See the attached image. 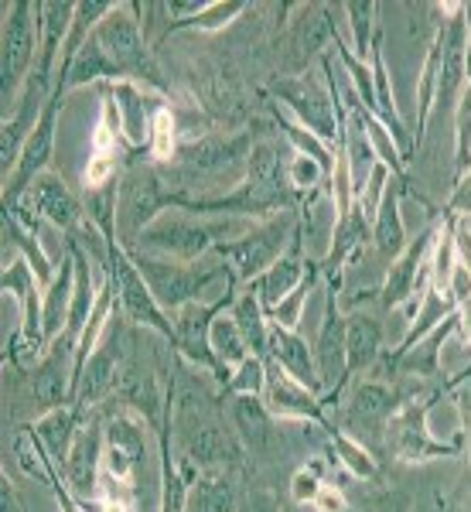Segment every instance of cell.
I'll return each mask as SVG.
<instances>
[{"mask_svg":"<svg viewBox=\"0 0 471 512\" xmlns=\"http://www.w3.org/2000/svg\"><path fill=\"white\" fill-rule=\"evenodd\" d=\"M345 355H349V376L369 373L376 359L383 355V328L373 315L355 311L349 315V332H345Z\"/></svg>","mask_w":471,"mask_h":512,"instance_id":"484cf974","label":"cell"},{"mask_svg":"<svg viewBox=\"0 0 471 512\" xmlns=\"http://www.w3.org/2000/svg\"><path fill=\"white\" fill-rule=\"evenodd\" d=\"M14 209L21 212H35V216L48 219L52 226L65 229V233H72V229L82 222V205L79 198L72 195V188L65 185V181L59 175H52V171H45L35 185L28 188V195L21 198ZM11 212V209H7Z\"/></svg>","mask_w":471,"mask_h":512,"instance_id":"2e32d148","label":"cell"},{"mask_svg":"<svg viewBox=\"0 0 471 512\" xmlns=\"http://www.w3.org/2000/svg\"><path fill=\"white\" fill-rule=\"evenodd\" d=\"M284 175H287V185H291L294 195H311L314 188L321 185V178H328L325 168H321L311 154H301V151H294V158L287 161Z\"/></svg>","mask_w":471,"mask_h":512,"instance_id":"1f68e13d","label":"cell"},{"mask_svg":"<svg viewBox=\"0 0 471 512\" xmlns=\"http://www.w3.org/2000/svg\"><path fill=\"white\" fill-rule=\"evenodd\" d=\"M304 267H311V263H304V229L294 236V243H291V250H287L280 260L274 263V267L267 270V274H260L250 284V291L260 297V304H263V311H274L280 308V304L291 297L297 287L304 284Z\"/></svg>","mask_w":471,"mask_h":512,"instance_id":"d6986e66","label":"cell"},{"mask_svg":"<svg viewBox=\"0 0 471 512\" xmlns=\"http://www.w3.org/2000/svg\"><path fill=\"white\" fill-rule=\"evenodd\" d=\"M400 178H390L386 185V195L379 202V212L373 219V243L379 256H390L396 260L403 250H407V229H403V216H400Z\"/></svg>","mask_w":471,"mask_h":512,"instance_id":"d4e9b609","label":"cell"},{"mask_svg":"<svg viewBox=\"0 0 471 512\" xmlns=\"http://www.w3.org/2000/svg\"><path fill=\"white\" fill-rule=\"evenodd\" d=\"M267 366V390H263V403L270 407L274 417H294L318 424L321 431H332V420L325 417V403L318 393H311L304 383H297L294 376H287L274 359L263 362Z\"/></svg>","mask_w":471,"mask_h":512,"instance_id":"5bb4252c","label":"cell"},{"mask_svg":"<svg viewBox=\"0 0 471 512\" xmlns=\"http://www.w3.org/2000/svg\"><path fill=\"white\" fill-rule=\"evenodd\" d=\"M328 441L335 444L338 458H342L345 465H349V472H352V475H359V478H376V461H373V454L362 448V441H355V437L342 434L338 427H332V431H328Z\"/></svg>","mask_w":471,"mask_h":512,"instance_id":"4dcf8cb0","label":"cell"},{"mask_svg":"<svg viewBox=\"0 0 471 512\" xmlns=\"http://www.w3.org/2000/svg\"><path fill=\"white\" fill-rule=\"evenodd\" d=\"M103 250H106V277H110L113 291H117V304H120V315L137 328H151V332L164 335L168 342H175V321L161 311V304L154 301L151 287L147 280L140 277L134 256H130L127 246L120 243L117 233L103 236Z\"/></svg>","mask_w":471,"mask_h":512,"instance_id":"5b68a950","label":"cell"},{"mask_svg":"<svg viewBox=\"0 0 471 512\" xmlns=\"http://www.w3.org/2000/svg\"><path fill=\"white\" fill-rule=\"evenodd\" d=\"M52 489H55V495H59V506H62V512H86V509L79 506L76 495H72L69 489H65V478H62V482H55Z\"/></svg>","mask_w":471,"mask_h":512,"instance_id":"f35d334b","label":"cell"},{"mask_svg":"<svg viewBox=\"0 0 471 512\" xmlns=\"http://www.w3.org/2000/svg\"><path fill=\"white\" fill-rule=\"evenodd\" d=\"M400 403L403 396L393 386L379 383V379H359L349 393V407H345V420L359 434L355 441H362V431H379V427L390 424L400 414Z\"/></svg>","mask_w":471,"mask_h":512,"instance_id":"e0dca14e","label":"cell"},{"mask_svg":"<svg viewBox=\"0 0 471 512\" xmlns=\"http://www.w3.org/2000/svg\"><path fill=\"white\" fill-rule=\"evenodd\" d=\"M103 451H106V434L99 420H86L76 434V444L69 451V461L62 468L65 489L76 499H93L99 495V478H103Z\"/></svg>","mask_w":471,"mask_h":512,"instance_id":"9a60e30c","label":"cell"},{"mask_svg":"<svg viewBox=\"0 0 471 512\" xmlns=\"http://www.w3.org/2000/svg\"><path fill=\"white\" fill-rule=\"evenodd\" d=\"M458 226H465V229H468V233H471V216H468L465 222H458Z\"/></svg>","mask_w":471,"mask_h":512,"instance_id":"ab89813d","label":"cell"},{"mask_svg":"<svg viewBox=\"0 0 471 512\" xmlns=\"http://www.w3.org/2000/svg\"><path fill=\"white\" fill-rule=\"evenodd\" d=\"M229 417H233L236 437L243 441V448L253 454V458L267 461L277 448V431H274V414L263 403V396H250L239 393L233 396V407H229Z\"/></svg>","mask_w":471,"mask_h":512,"instance_id":"ac0fdd59","label":"cell"},{"mask_svg":"<svg viewBox=\"0 0 471 512\" xmlns=\"http://www.w3.org/2000/svg\"><path fill=\"white\" fill-rule=\"evenodd\" d=\"M335 24L328 21L325 4L304 7L301 21L294 24V69H304L314 55H321L325 48L335 45Z\"/></svg>","mask_w":471,"mask_h":512,"instance_id":"cb8c5ba5","label":"cell"},{"mask_svg":"<svg viewBox=\"0 0 471 512\" xmlns=\"http://www.w3.org/2000/svg\"><path fill=\"white\" fill-rule=\"evenodd\" d=\"M82 420H86V414L69 403V407L48 410V414H41L35 424H31V431H35L41 448H45L48 461L59 468V475H62L65 461H69V451H72V444H76V434H79Z\"/></svg>","mask_w":471,"mask_h":512,"instance_id":"44dd1931","label":"cell"},{"mask_svg":"<svg viewBox=\"0 0 471 512\" xmlns=\"http://www.w3.org/2000/svg\"><path fill=\"white\" fill-rule=\"evenodd\" d=\"M287 376H294L297 383H304L311 393L321 396V379L318 366H314V345H308V338H301L291 328H280L270 321V355Z\"/></svg>","mask_w":471,"mask_h":512,"instance_id":"ffe728a7","label":"cell"},{"mask_svg":"<svg viewBox=\"0 0 471 512\" xmlns=\"http://www.w3.org/2000/svg\"><path fill=\"white\" fill-rule=\"evenodd\" d=\"M185 512H236V489L222 472H202L188 489Z\"/></svg>","mask_w":471,"mask_h":512,"instance_id":"f1b7e54d","label":"cell"},{"mask_svg":"<svg viewBox=\"0 0 471 512\" xmlns=\"http://www.w3.org/2000/svg\"><path fill=\"white\" fill-rule=\"evenodd\" d=\"M454 137H458V151H454V168L458 178L471 168V79L461 89L458 106H454Z\"/></svg>","mask_w":471,"mask_h":512,"instance_id":"f546056e","label":"cell"},{"mask_svg":"<svg viewBox=\"0 0 471 512\" xmlns=\"http://www.w3.org/2000/svg\"><path fill=\"white\" fill-rule=\"evenodd\" d=\"M209 349H212V355H216V362H219V383L222 386H229V379H233L236 369L250 359V345H246L243 332L236 328L233 315H226V311L216 315V321H212Z\"/></svg>","mask_w":471,"mask_h":512,"instance_id":"4316f807","label":"cell"},{"mask_svg":"<svg viewBox=\"0 0 471 512\" xmlns=\"http://www.w3.org/2000/svg\"><path fill=\"white\" fill-rule=\"evenodd\" d=\"M338 287H328L325 321H321L318 342H314V366H318L321 379V403L338 400V393L349 383V355H345V332H349V318L338 308Z\"/></svg>","mask_w":471,"mask_h":512,"instance_id":"8fae6325","label":"cell"},{"mask_svg":"<svg viewBox=\"0 0 471 512\" xmlns=\"http://www.w3.org/2000/svg\"><path fill=\"white\" fill-rule=\"evenodd\" d=\"M250 226H253L250 219H236V216L198 219V216H181V212H164L130 246L140 253L161 256V260L195 263L209 250H216V246L233 243L243 233H250Z\"/></svg>","mask_w":471,"mask_h":512,"instance_id":"6da1fadb","label":"cell"},{"mask_svg":"<svg viewBox=\"0 0 471 512\" xmlns=\"http://www.w3.org/2000/svg\"><path fill=\"white\" fill-rule=\"evenodd\" d=\"M147 151L154 154L157 164H168L175 161L178 154V144H175V117H171V110H154V127H151V144H147Z\"/></svg>","mask_w":471,"mask_h":512,"instance_id":"836d02e7","label":"cell"},{"mask_svg":"<svg viewBox=\"0 0 471 512\" xmlns=\"http://www.w3.org/2000/svg\"><path fill=\"white\" fill-rule=\"evenodd\" d=\"M253 151L250 134H205L188 144H178L175 154V188L171 198L185 195V188H198L202 178H219L226 175L233 164H246Z\"/></svg>","mask_w":471,"mask_h":512,"instance_id":"ba28073f","label":"cell"},{"mask_svg":"<svg viewBox=\"0 0 471 512\" xmlns=\"http://www.w3.org/2000/svg\"><path fill=\"white\" fill-rule=\"evenodd\" d=\"M171 209V188L164 185V175L151 164H134L120 178L117 195V236L123 246H130L147 226Z\"/></svg>","mask_w":471,"mask_h":512,"instance_id":"9c48e42d","label":"cell"},{"mask_svg":"<svg viewBox=\"0 0 471 512\" xmlns=\"http://www.w3.org/2000/svg\"><path fill=\"white\" fill-rule=\"evenodd\" d=\"M321 475H318V465H304L297 468L294 478H291V499L297 502V506H308V502L318 499L321 492Z\"/></svg>","mask_w":471,"mask_h":512,"instance_id":"d590c367","label":"cell"},{"mask_svg":"<svg viewBox=\"0 0 471 512\" xmlns=\"http://www.w3.org/2000/svg\"><path fill=\"white\" fill-rule=\"evenodd\" d=\"M297 233H301V212H280L274 219L253 222L250 233H243L233 243L216 246V256L229 267L236 284H253L291 250Z\"/></svg>","mask_w":471,"mask_h":512,"instance_id":"7a4b0ae2","label":"cell"},{"mask_svg":"<svg viewBox=\"0 0 471 512\" xmlns=\"http://www.w3.org/2000/svg\"><path fill=\"white\" fill-rule=\"evenodd\" d=\"M134 11H137L134 4H113L110 14L93 28V35L99 45H103V52L110 55V62L117 65L120 79L147 82L157 93H168V82H164L161 69H157Z\"/></svg>","mask_w":471,"mask_h":512,"instance_id":"3957f363","label":"cell"},{"mask_svg":"<svg viewBox=\"0 0 471 512\" xmlns=\"http://www.w3.org/2000/svg\"><path fill=\"white\" fill-rule=\"evenodd\" d=\"M31 65H38V4L14 0L4 18V38H0V103L4 117L14 106L31 79Z\"/></svg>","mask_w":471,"mask_h":512,"instance_id":"277c9868","label":"cell"},{"mask_svg":"<svg viewBox=\"0 0 471 512\" xmlns=\"http://www.w3.org/2000/svg\"><path fill=\"white\" fill-rule=\"evenodd\" d=\"M437 246V229H424L413 243H407V250L393 260L390 274H386V284H383V294H379V301H383V308H413L420 301H424V287H431V263H427V253H431Z\"/></svg>","mask_w":471,"mask_h":512,"instance_id":"7c38bea8","label":"cell"},{"mask_svg":"<svg viewBox=\"0 0 471 512\" xmlns=\"http://www.w3.org/2000/svg\"><path fill=\"white\" fill-rule=\"evenodd\" d=\"M311 506L318 509V512H352L349 502H345V492L335 489V485H321L318 499H314Z\"/></svg>","mask_w":471,"mask_h":512,"instance_id":"74e56055","label":"cell"},{"mask_svg":"<svg viewBox=\"0 0 471 512\" xmlns=\"http://www.w3.org/2000/svg\"><path fill=\"white\" fill-rule=\"evenodd\" d=\"M277 96L294 110L297 123L308 127L318 140H325V144L335 140L338 147L345 144V113H342V106H338L335 86H321L308 72V76L280 79Z\"/></svg>","mask_w":471,"mask_h":512,"instance_id":"30bf717a","label":"cell"},{"mask_svg":"<svg viewBox=\"0 0 471 512\" xmlns=\"http://www.w3.org/2000/svg\"><path fill=\"white\" fill-rule=\"evenodd\" d=\"M127 250L134 256L140 277H144L147 287H151L154 301L161 304V311L168 318H175L181 308H188V304L202 301V294L209 291L212 280L233 277L222 260L216 267H195V263H175V260H161V256H151V253H140L134 246H127Z\"/></svg>","mask_w":471,"mask_h":512,"instance_id":"8992f818","label":"cell"},{"mask_svg":"<svg viewBox=\"0 0 471 512\" xmlns=\"http://www.w3.org/2000/svg\"><path fill=\"white\" fill-rule=\"evenodd\" d=\"M127 325L130 321L117 311L110 321V328H106L103 342L96 345V352L89 355V362L82 366L76 386H72V407H79L82 414L120 390L123 366H127L130 342H134V335H130Z\"/></svg>","mask_w":471,"mask_h":512,"instance_id":"52a82bcc","label":"cell"},{"mask_svg":"<svg viewBox=\"0 0 471 512\" xmlns=\"http://www.w3.org/2000/svg\"><path fill=\"white\" fill-rule=\"evenodd\" d=\"M72 294H76V260L69 253V260L55 270L52 284H45V294H41V332H45V345H52L65 332Z\"/></svg>","mask_w":471,"mask_h":512,"instance_id":"603a6c76","label":"cell"},{"mask_svg":"<svg viewBox=\"0 0 471 512\" xmlns=\"http://www.w3.org/2000/svg\"><path fill=\"white\" fill-rule=\"evenodd\" d=\"M106 96L113 99L117 106V117H120V130L127 137L130 147H140V144H151V127H154V117L147 113V99H144V89L130 79H117V82H106Z\"/></svg>","mask_w":471,"mask_h":512,"instance_id":"7402d4cb","label":"cell"},{"mask_svg":"<svg viewBox=\"0 0 471 512\" xmlns=\"http://www.w3.org/2000/svg\"><path fill=\"white\" fill-rule=\"evenodd\" d=\"M471 216V168L454 181V192L448 198V209H444V219L461 222Z\"/></svg>","mask_w":471,"mask_h":512,"instance_id":"8d00e7d4","label":"cell"},{"mask_svg":"<svg viewBox=\"0 0 471 512\" xmlns=\"http://www.w3.org/2000/svg\"><path fill=\"white\" fill-rule=\"evenodd\" d=\"M72 379H76V345L59 335L35 362V373H31V403H35L38 417L48 414V410L69 407Z\"/></svg>","mask_w":471,"mask_h":512,"instance_id":"4fadbf2b","label":"cell"},{"mask_svg":"<svg viewBox=\"0 0 471 512\" xmlns=\"http://www.w3.org/2000/svg\"><path fill=\"white\" fill-rule=\"evenodd\" d=\"M226 390L233 393V396H239V393L263 396V390H267V366H263V359L250 355V359H246L243 366H239L236 373H233V379H229Z\"/></svg>","mask_w":471,"mask_h":512,"instance_id":"e575fe53","label":"cell"},{"mask_svg":"<svg viewBox=\"0 0 471 512\" xmlns=\"http://www.w3.org/2000/svg\"><path fill=\"white\" fill-rule=\"evenodd\" d=\"M345 14H349L352 24V41H355V59L366 62L369 52H373V18H376V4H345Z\"/></svg>","mask_w":471,"mask_h":512,"instance_id":"d6a6232c","label":"cell"},{"mask_svg":"<svg viewBox=\"0 0 471 512\" xmlns=\"http://www.w3.org/2000/svg\"><path fill=\"white\" fill-rule=\"evenodd\" d=\"M229 315H233L236 328L243 332L246 345H250V355L267 362V355H270V318H267V311H263L260 297L246 287L243 294H236L233 311H229Z\"/></svg>","mask_w":471,"mask_h":512,"instance_id":"83f0119b","label":"cell"}]
</instances>
